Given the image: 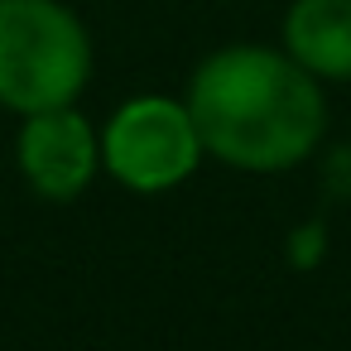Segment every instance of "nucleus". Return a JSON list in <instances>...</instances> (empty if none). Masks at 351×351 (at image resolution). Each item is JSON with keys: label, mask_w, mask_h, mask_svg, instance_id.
Masks as SVG:
<instances>
[{"label": "nucleus", "mask_w": 351, "mask_h": 351, "mask_svg": "<svg viewBox=\"0 0 351 351\" xmlns=\"http://www.w3.org/2000/svg\"><path fill=\"white\" fill-rule=\"evenodd\" d=\"M188 111L202 149L241 173H284L327 130L317 77L265 44H231L202 58L188 82Z\"/></svg>", "instance_id": "1"}, {"label": "nucleus", "mask_w": 351, "mask_h": 351, "mask_svg": "<svg viewBox=\"0 0 351 351\" xmlns=\"http://www.w3.org/2000/svg\"><path fill=\"white\" fill-rule=\"evenodd\" d=\"M92 77V39L63 0H0V106H73Z\"/></svg>", "instance_id": "2"}, {"label": "nucleus", "mask_w": 351, "mask_h": 351, "mask_svg": "<svg viewBox=\"0 0 351 351\" xmlns=\"http://www.w3.org/2000/svg\"><path fill=\"white\" fill-rule=\"evenodd\" d=\"M202 135L193 125L188 101L173 97H135L125 101L106 135H101V159L106 173L135 193H169L183 178H193L202 159Z\"/></svg>", "instance_id": "3"}, {"label": "nucleus", "mask_w": 351, "mask_h": 351, "mask_svg": "<svg viewBox=\"0 0 351 351\" xmlns=\"http://www.w3.org/2000/svg\"><path fill=\"white\" fill-rule=\"evenodd\" d=\"M20 169L25 178L53 197V202H68L77 197L92 178H97V164H101V140L92 130V121L73 106H53V111H34L25 116V130H20Z\"/></svg>", "instance_id": "4"}, {"label": "nucleus", "mask_w": 351, "mask_h": 351, "mask_svg": "<svg viewBox=\"0 0 351 351\" xmlns=\"http://www.w3.org/2000/svg\"><path fill=\"white\" fill-rule=\"evenodd\" d=\"M284 53L317 82H351V0H293L284 10Z\"/></svg>", "instance_id": "5"}]
</instances>
